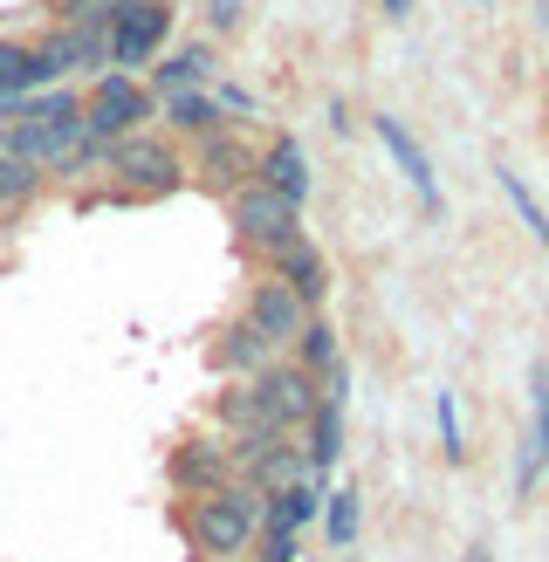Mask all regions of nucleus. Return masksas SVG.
<instances>
[{
  "instance_id": "nucleus-12",
  "label": "nucleus",
  "mask_w": 549,
  "mask_h": 562,
  "mask_svg": "<svg viewBox=\"0 0 549 562\" xmlns=\"http://www.w3.org/2000/svg\"><path fill=\"white\" fill-rule=\"evenodd\" d=\"M35 48L48 55V69H55V76H82V69H90V76H103V69H110V35H103V27L55 21L48 35L35 42Z\"/></svg>"
},
{
  "instance_id": "nucleus-16",
  "label": "nucleus",
  "mask_w": 549,
  "mask_h": 562,
  "mask_svg": "<svg viewBox=\"0 0 549 562\" xmlns=\"http://www.w3.org/2000/svg\"><path fill=\"white\" fill-rule=\"evenodd\" d=\"M255 179H261L268 192H282V200L310 206V151H302V137H268Z\"/></svg>"
},
{
  "instance_id": "nucleus-21",
  "label": "nucleus",
  "mask_w": 549,
  "mask_h": 562,
  "mask_svg": "<svg viewBox=\"0 0 549 562\" xmlns=\"http://www.w3.org/2000/svg\"><path fill=\"white\" fill-rule=\"evenodd\" d=\"M42 186H48L42 165H27V158H14L0 145V213H21L27 200H42Z\"/></svg>"
},
{
  "instance_id": "nucleus-4",
  "label": "nucleus",
  "mask_w": 549,
  "mask_h": 562,
  "mask_svg": "<svg viewBox=\"0 0 549 562\" xmlns=\"http://www.w3.org/2000/svg\"><path fill=\"white\" fill-rule=\"evenodd\" d=\"M227 220H234L240 247H247V255H255L261 268L282 255L289 240L310 234V227H302V206H295V200H282V192H268L261 179H255V186H240L234 200H227Z\"/></svg>"
},
{
  "instance_id": "nucleus-11",
  "label": "nucleus",
  "mask_w": 549,
  "mask_h": 562,
  "mask_svg": "<svg viewBox=\"0 0 549 562\" xmlns=\"http://www.w3.org/2000/svg\"><path fill=\"white\" fill-rule=\"evenodd\" d=\"M213 69H220V48H213L206 35H192V42H179V48H165L158 63L145 69V82H152V97H172V90H213Z\"/></svg>"
},
{
  "instance_id": "nucleus-15",
  "label": "nucleus",
  "mask_w": 549,
  "mask_h": 562,
  "mask_svg": "<svg viewBox=\"0 0 549 562\" xmlns=\"http://www.w3.org/2000/svg\"><path fill=\"white\" fill-rule=\"evenodd\" d=\"M206 357H213V371H220V378H255V371H268V363L282 357V350H274L247 316H234L227 329L213 336V350H206Z\"/></svg>"
},
{
  "instance_id": "nucleus-6",
  "label": "nucleus",
  "mask_w": 549,
  "mask_h": 562,
  "mask_svg": "<svg viewBox=\"0 0 549 562\" xmlns=\"http://www.w3.org/2000/svg\"><path fill=\"white\" fill-rule=\"evenodd\" d=\"M255 145H247L240 131H213L192 145V165H186V179H200V192H220V200H234L240 186H255Z\"/></svg>"
},
{
  "instance_id": "nucleus-29",
  "label": "nucleus",
  "mask_w": 549,
  "mask_h": 562,
  "mask_svg": "<svg viewBox=\"0 0 549 562\" xmlns=\"http://www.w3.org/2000/svg\"><path fill=\"white\" fill-rule=\"evenodd\" d=\"M542 473H549V467H542V453H536V439L522 432V460H515V494H522V501H536V481H542Z\"/></svg>"
},
{
  "instance_id": "nucleus-10",
  "label": "nucleus",
  "mask_w": 549,
  "mask_h": 562,
  "mask_svg": "<svg viewBox=\"0 0 549 562\" xmlns=\"http://www.w3.org/2000/svg\"><path fill=\"white\" fill-rule=\"evenodd\" d=\"M268 274L282 281V289H289L302 308H310V316H323V302H329V261H323V247H316L310 234H302V240H289L282 255L268 261Z\"/></svg>"
},
{
  "instance_id": "nucleus-20",
  "label": "nucleus",
  "mask_w": 549,
  "mask_h": 562,
  "mask_svg": "<svg viewBox=\"0 0 549 562\" xmlns=\"http://www.w3.org/2000/svg\"><path fill=\"white\" fill-rule=\"evenodd\" d=\"M357 528H365V487H357V481L329 487V494H323V542H329V549H350Z\"/></svg>"
},
{
  "instance_id": "nucleus-9",
  "label": "nucleus",
  "mask_w": 549,
  "mask_h": 562,
  "mask_svg": "<svg viewBox=\"0 0 549 562\" xmlns=\"http://www.w3.org/2000/svg\"><path fill=\"white\" fill-rule=\"evenodd\" d=\"M240 316L255 323V329L268 336L274 350H295V336L310 329V308H302V302H295V295L282 289V281H274V274H261L255 289H247V302H240Z\"/></svg>"
},
{
  "instance_id": "nucleus-31",
  "label": "nucleus",
  "mask_w": 549,
  "mask_h": 562,
  "mask_svg": "<svg viewBox=\"0 0 549 562\" xmlns=\"http://www.w3.org/2000/svg\"><path fill=\"white\" fill-rule=\"evenodd\" d=\"M378 8L392 14V21H405V14H412V0H378Z\"/></svg>"
},
{
  "instance_id": "nucleus-3",
  "label": "nucleus",
  "mask_w": 549,
  "mask_h": 562,
  "mask_svg": "<svg viewBox=\"0 0 549 562\" xmlns=\"http://www.w3.org/2000/svg\"><path fill=\"white\" fill-rule=\"evenodd\" d=\"M152 117H158V97H152L145 76H131V69L90 76V97H82V124H90V137L117 145V137H131V131H152Z\"/></svg>"
},
{
  "instance_id": "nucleus-18",
  "label": "nucleus",
  "mask_w": 549,
  "mask_h": 562,
  "mask_svg": "<svg viewBox=\"0 0 549 562\" xmlns=\"http://www.w3.org/2000/svg\"><path fill=\"white\" fill-rule=\"evenodd\" d=\"M48 82H55V69L35 42H0V110L27 90H48Z\"/></svg>"
},
{
  "instance_id": "nucleus-19",
  "label": "nucleus",
  "mask_w": 549,
  "mask_h": 562,
  "mask_svg": "<svg viewBox=\"0 0 549 562\" xmlns=\"http://www.w3.org/2000/svg\"><path fill=\"white\" fill-rule=\"evenodd\" d=\"M323 494H329V487H316V481H295V487H282V494H268V501H261V528L310 536V528L323 521Z\"/></svg>"
},
{
  "instance_id": "nucleus-23",
  "label": "nucleus",
  "mask_w": 549,
  "mask_h": 562,
  "mask_svg": "<svg viewBox=\"0 0 549 562\" xmlns=\"http://www.w3.org/2000/svg\"><path fill=\"white\" fill-rule=\"evenodd\" d=\"M433 426H439V453L453 467L467 460V432H460V391H433Z\"/></svg>"
},
{
  "instance_id": "nucleus-24",
  "label": "nucleus",
  "mask_w": 549,
  "mask_h": 562,
  "mask_svg": "<svg viewBox=\"0 0 549 562\" xmlns=\"http://www.w3.org/2000/svg\"><path fill=\"white\" fill-rule=\"evenodd\" d=\"M529 439H536V453L549 467V363L542 357L529 363Z\"/></svg>"
},
{
  "instance_id": "nucleus-25",
  "label": "nucleus",
  "mask_w": 549,
  "mask_h": 562,
  "mask_svg": "<svg viewBox=\"0 0 549 562\" xmlns=\"http://www.w3.org/2000/svg\"><path fill=\"white\" fill-rule=\"evenodd\" d=\"M103 158H110V145H103V137H82V145L63 158V165H55V179H63V186H76V179H90V172H103Z\"/></svg>"
},
{
  "instance_id": "nucleus-28",
  "label": "nucleus",
  "mask_w": 549,
  "mask_h": 562,
  "mask_svg": "<svg viewBox=\"0 0 549 562\" xmlns=\"http://www.w3.org/2000/svg\"><path fill=\"white\" fill-rule=\"evenodd\" d=\"M302 542H310V536H289V528H261V536H255V562H302Z\"/></svg>"
},
{
  "instance_id": "nucleus-14",
  "label": "nucleus",
  "mask_w": 549,
  "mask_h": 562,
  "mask_svg": "<svg viewBox=\"0 0 549 562\" xmlns=\"http://www.w3.org/2000/svg\"><path fill=\"white\" fill-rule=\"evenodd\" d=\"M0 131H8V151L27 158V165H42L48 179H55V165H63L82 137H90V124H82V117H69V124H0Z\"/></svg>"
},
{
  "instance_id": "nucleus-26",
  "label": "nucleus",
  "mask_w": 549,
  "mask_h": 562,
  "mask_svg": "<svg viewBox=\"0 0 549 562\" xmlns=\"http://www.w3.org/2000/svg\"><path fill=\"white\" fill-rule=\"evenodd\" d=\"M213 103L227 110V124H247V117H261V97L247 90V82H213Z\"/></svg>"
},
{
  "instance_id": "nucleus-1",
  "label": "nucleus",
  "mask_w": 549,
  "mask_h": 562,
  "mask_svg": "<svg viewBox=\"0 0 549 562\" xmlns=\"http://www.w3.org/2000/svg\"><path fill=\"white\" fill-rule=\"evenodd\" d=\"M261 487H247V481H234V487H220V494H192L186 501V536H192V549H200L206 562H240L247 549H255V536H261Z\"/></svg>"
},
{
  "instance_id": "nucleus-5",
  "label": "nucleus",
  "mask_w": 549,
  "mask_h": 562,
  "mask_svg": "<svg viewBox=\"0 0 549 562\" xmlns=\"http://www.w3.org/2000/svg\"><path fill=\"white\" fill-rule=\"evenodd\" d=\"M172 0H131V8L117 14V27H110V69H131V76H145L165 42H172Z\"/></svg>"
},
{
  "instance_id": "nucleus-2",
  "label": "nucleus",
  "mask_w": 549,
  "mask_h": 562,
  "mask_svg": "<svg viewBox=\"0 0 549 562\" xmlns=\"http://www.w3.org/2000/svg\"><path fill=\"white\" fill-rule=\"evenodd\" d=\"M103 172L117 179L124 206H131V200H165V192H179L186 186V158H179V145L165 131H131V137L110 145Z\"/></svg>"
},
{
  "instance_id": "nucleus-8",
  "label": "nucleus",
  "mask_w": 549,
  "mask_h": 562,
  "mask_svg": "<svg viewBox=\"0 0 549 562\" xmlns=\"http://www.w3.org/2000/svg\"><path fill=\"white\" fill-rule=\"evenodd\" d=\"M365 124H371V137L384 145V158L399 165V179H405L412 192H419V206L439 220V213H447V192H439V172H433V158H426L419 145H412V131H405L399 117H384V110H378V117H365Z\"/></svg>"
},
{
  "instance_id": "nucleus-17",
  "label": "nucleus",
  "mask_w": 549,
  "mask_h": 562,
  "mask_svg": "<svg viewBox=\"0 0 549 562\" xmlns=\"http://www.w3.org/2000/svg\"><path fill=\"white\" fill-rule=\"evenodd\" d=\"M310 481L316 487H329V473H337V460H344V398H316V412H310Z\"/></svg>"
},
{
  "instance_id": "nucleus-35",
  "label": "nucleus",
  "mask_w": 549,
  "mask_h": 562,
  "mask_svg": "<svg viewBox=\"0 0 549 562\" xmlns=\"http://www.w3.org/2000/svg\"><path fill=\"white\" fill-rule=\"evenodd\" d=\"M302 562H310V555H302Z\"/></svg>"
},
{
  "instance_id": "nucleus-32",
  "label": "nucleus",
  "mask_w": 549,
  "mask_h": 562,
  "mask_svg": "<svg viewBox=\"0 0 549 562\" xmlns=\"http://www.w3.org/2000/svg\"><path fill=\"white\" fill-rule=\"evenodd\" d=\"M460 562H494V555H488V549H467V555H460Z\"/></svg>"
},
{
  "instance_id": "nucleus-30",
  "label": "nucleus",
  "mask_w": 549,
  "mask_h": 562,
  "mask_svg": "<svg viewBox=\"0 0 549 562\" xmlns=\"http://www.w3.org/2000/svg\"><path fill=\"white\" fill-rule=\"evenodd\" d=\"M247 21V0H206V42L234 35V27Z\"/></svg>"
},
{
  "instance_id": "nucleus-13",
  "label": "nucleus",
  "mask_w": 549,
  "mask_h": 562,
  "mask_svg": "<svg viewBox=\"0 0 549 562\" xmlns=\"http://www.w3.org/2000/svg\"><path fill=\"white\" fill-rule=\"evenodd\" d=\"M172 145H200V137L213 131H234L227 124V110L213 103V90H172V97H158V117H152Z\"/></svg>"
},
{
  "instance_id": "nucleus-34",
  "label": "nucleus",
  "mask_w": 549,
  "mask_h": 562,
  "mask_svg": "<svg viewBox=\"0 0 549 562\" xmlns=\"http://www.w3.org/2000/svg\"><path fill=\"white\" fill-rule=\"evenodd\" d=\"M474 8H488V0H474Z\"/></svg>"
},
{
  "instance_id": "nucleus-22",
  "label": "nucleus",
  "mask_w": 549,
  "mask_h": 562,
  "mask_svg": "<svg viewBox=\"0 0 549 562\" xmlns=\"http://www.w3.org/2000/svg\"><path fill=\"white\" fill-rule=\"evenodd\" d=\"M494 186H502V200L515 206V220L529 227V240H542V247H549V213H542V200H536V192L522 186V172H515V165H494Z\"/></svg>"
},
{
  "instance_id": "nucleus-7",
  "label": "nucleus",
  "mask_w": 549,
  "mask_h": 562,
  "mask_svg": "<svg viewBox=\"0 0 549 562\" xmlns=\"http://www.w3.org/2000/svg\"><path fill=\"white\" fill-rule=\"evenodd\" d=\"M165 481L192 501V494L234 487L240 467H234V453H227V439H186V446H172V460H165Z\"/></svg>"
},
{
  "instance_id": "nucleus-33",
  "label": "nucleus",
  "mask_w": 549,
  "mask_h": 562,
  "mask_svg": "<svg viewBox=\"0 0 549 562\" xmlns=\"http://www.w3.org/2000/svg\"><path fill=\"white\" fill-rule=\"evenodd\" d=\"M0 145H8V131H0Z\"/></svg>"
},
{
  "instance_id": "nucleus-27",
  "label": "nucleus",
  "mask_w": 549,
  "mask_h": 562,
  "mask_svg": "<svg viewBox=\"0 0 549 562\" xmlns=\"http://www.w3.org/2000/svg\"><path fill=\"white\" fill-rule=\"evenodd\" d=\"M117 14H124V0H69L63 8V21H76V27H117Z\"/></svg>"
}]
</instances>
